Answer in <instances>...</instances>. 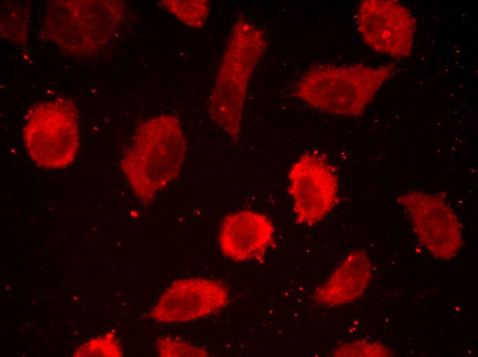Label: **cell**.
<instances>
[{"label": "cell", "instance_id": "277c9868", "mask_svg": "<svg viewBox=\"0 0 478 357\" xmlns=\"http://www.w3.org/2000/svg\"><path fill=\"white\" fill-rule=\"evenodd\" d=\"M124 5L118 1H52L45 8L44 36L76 56H92L110 40Z\"/></svg>", "mask_w": 478, "mask_h": 357}, {"label": "cell", "instance_id": "2e32d148", "mask_svg": "<svg viewBox=\"0 0 478 357\" xmlns=\"http://www.w3.org/2000/svg\"><path fill=\"white\" fill-rule=\"evenodd\" d=\"M23 8L20 9L19 10V8L14 10L11 9V10H10V12H8V14H5V12H3V14H1V24H5L8 23L10 24L8 28L1 30V32H3V34L5 35L7 32L10 31V30H12L11 33L8 36V38L10 39L12 34V31H14L13 36L14 38H12V40L16 42L17 33L16 30H18L23 41H26L27 17L26 16V10Z\"/></svg>", "mask_w": 478, "mask_h": 357}, {"label": "cell", "instance_id": "7a4b0ae2", "mask_svg": "<svg viewBox=\"0 0 478 357\" xmlns=\"http://www.w3.org/2000/svg\"><path fill=\"white\" fill-rule=\"evenodd\" d=\"M392 63L377 67L318 65L308 69L295 89L308 105L332 115H362L382 86L395 73Z\"/></svg>", "mask_w": 478, "mask_h": 357}, {"label": "cell", "instance_id": "6da1fadb", "mask_svg": "<svg viewBox=\"0 0 478 357\" xmlns=\"http://www.w3.org/2000/svg\"><path fill=\"white\" fill-rule=\"evenodd\" d=\"M185 154L179 121L161 115L140 126L121 167L136 196L148 203L178 176Z\"/></svg>", "mask_w": 478, "mask_h": 357}, {"label": "cell", "instance_id": "9c48e42d", "mask_svg": "<svg viewBox=\"0 0 478 357\" xmlns=\"http://www.w3.org/2000/svg\"><path fill=\"white\" fill-rule=\"evenodd\" d=\"M226 288L218 281L192 278L173 282L149 313L158 323H177L207 316L228 303Z\"/></svg>", "mask_w": 478, "mask_h": 357}, {"label": "cell", "instance_id": "ba28073f", "mask_svg": "<svg viewBox=\"0 0 478 357\" xmlns=\"http://www.w3.org/2000/svg\"><path fill=\"white\" fill-rule=\"evenodd\" d=\"M289 192L299 223L312 225L322 220L338 200L337 175L320 154L301 156L289 172Z\"/></svg>", "mask_w": 478, "mask_h": 357}, {"label": "cell", "instance_id": "3957f363", "mask_svg": "<svg viewBox=\"0 0 478 357\" xmlns=\"http://www.w3.org/2000/svg\"><path fill=\"white\" fill-rule=\"evenodd\" d=\"M267 46L264 32L241 17L234 24L209 100L211 117L234 139L241 130L247 90Z\"/></svg>", "mask_w": 478, "mask_h": 357}, {"label": "cell", "instance_id": "5b68a950", "mask_svg": "<svg viewBox=\"0 0 478 357\" xmlns=\"http://www.w3.org/2000/svg\"><path fill=\"white\" fill-rule=\"evenodd\" d=\"M78 114L65 97L38 103L28 112L23 138L31 159L44 168H66L80 146Z\"/></svg>", "mask_w": 478, "mask_h": 357}, {"label": "cell", "instance_id": "8fae6325", "mask_svg": "<svg viewBox=\"0 0 478 357\" xmlns=\"http://www.w3.org/2000/svg\"><path fill=\"white\" fill-rule=\"evenodd\" d=\"M372 275V265L362 249L350 253L330 277L314 292V301L325 307L352 303L362 297Z\"/></svg>", "mask_w": 478, "mask_h": 357}, {"label": "cell", "instance_id": "9a60e30c", "mask_svg": "<svg viewBox=\"0 0 478 357\" xmlns=\"http://www.w3.org/2000/svg\"><path fill=\"white\" fill-rule=\"evenodd\" d=\"M158 356L161 357L208 356L203 349L194 346L178 338L162 337L157 341Z\"/></svg>", "mask_w": 478, "mask_h": 357}, {"label": "cell", "instance_id": "7c38bea8", "mask_svg": "<svg viewBox=\"0 0 478 357\" xmlns=\"http://www.w3.org/2000/svg\"><path fill=\"white\" fill-rule=\"evenodd\" d=\"M163 4L185 23L194 27L201 26L208 14L207 1H165Z\"/></svg>", "mask_w": 478, "mask_h": 357}, {"label": "cell", "instance_id": "52a82bcc", "mask_svg": "<svg viewBox=\"0 0 478 357\" xmlns=\"http://www.w3.org/2000/svg\"><path fill=\"white\" fill-rule=\"evenodd\" d=\"M357 28L363 41L376 52L402 59L413 51L416 19L397 1H363L358 8Z\"/></svg>", "mask_w": 478, "mask_h": 357}, {"label": "cell", "instance_id": "30bf717a", "mask_svg": "<svg viewBox=\"0 0 478 357\" xmlns=\"http://www.w3.org/2000/svg\"><path fill=\"white\" fill-rule=\"evenodd\" d=\"M274 227L266 216L242 211L223 219L218 241L223 255L235 262L259 259L273 240Z\"/></svg>", "mask_w": 478, "mask_h": 357}, {"label": "cell", "instance_id": "4fadbf2b", "mask_svg": "<svg viewBox=\"0 0 478 357\" xmlns=\"http://www.w3.org/2000/svg\"><path fill=\"white\" fill-rule=\"evenodd\" d=\"M333 356L339 357H387L393 352L387 345L367 340H359L343 343L332 352Z\"/></svg>", "mask_w": 478, "mask_h": 357}, {"label": "cell", "instance_id": "8992f818", "mask_svg": "<svg viewBox=\"0 0 478 357\" xmlns=\"http://www.w3.org/2000/svg\"><path fill=\"white\" fill-rule=\"evenodd\" d=\"M398 203L409 218L420 244L441 260L455 258L463 246L461 223L442 198L420 191L401 195Z\"/></svg>", "mask_w": 478, "mask_h": 357}, {"label": "cell", "instance_id": "5bb4252c", "mask_svg": "<svg viewBox=\"0 0 478 357\" xmlns=\"http://www.w3.org/2000/svg\"><path fill=\"white\" fill-rule=\"evenodd\" d=\"M122 349L115 336L109 333L90 339L80 346L73 354L75 357L122 356Z\"/></svg>", "mask_w": 478, "mask_h": 357}]
</instances>
